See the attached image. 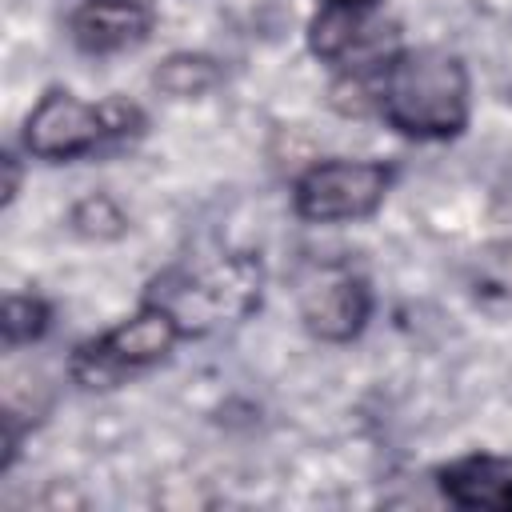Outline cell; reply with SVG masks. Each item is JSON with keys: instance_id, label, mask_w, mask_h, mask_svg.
<instances>
[{"instance_id": "cell-1", "label": "cell", "mask_w": 512, "mask_h": 512, "mask_svg": "<svg viewBox=\"0 0 512 512\" xmlns=\"http://www.w3.org/2000/svg\"><path fill=\"white\" fill-rule=\"evenodd\" d=\"M376 116L416 144L464 136L472 120V72L464 56L436 44L400 48L376 76Z\"/></svg>"}, {"instance_id": "cell-2", "label": "cell", "mask_w": 512, "mask_h": 512, "mask_svg": "<svg viewBox=\"0 0 512 512\" xmlns=\"http://www.w3.org/2000/svg\"><path fill=\"white\" fill-rule=\"evenodd\" d=\"M144 300L160 304L184 340L244 324L264 300V264L252 252H224L204 264H176L152 276Z\"/></svg>"}, {"instance_id": "cell-3", "label": "cell", "mask_w": 512, "mask_h": 512, "mask_svg": "<svg viewBox=\"0 0 512 512\" xmlns=\"http://www.w3.org/2000/svg\"><path fill=\"white\" fill-rule=\"evenodd\" d=\"M148 116L128 96L80 100L72 88H44L20 124V148L44 164H72L144 136Z\"/></svg>"}, {"instance_id": "cell-4", "label": "cell", "mask_w": 512, "mask_h": 512, "mask_svg": "<svg viewBox=\"0 0 512 512\" xmlns=\"http://www.w3.org/2000/svg\"><path fill=\"white\" fill-rule=\"evenodd\" d=\"M180 340H184V332L176 328V320L160 304L140 300V308L132 316L116 320L112 328H104L72 348L68 376H72V384H80L88 392H108V388H120L124 380L156 368L160 360H168Z\"/></svg>"}, {"instance_id": "cell-5", "label": "cell", "mask_w": 512, "mask_h": 512, "mask_svg": "<svg viewBox=\"0 0 512 512\" xmlns=\"http://www.w3.org/2000/svg\"><path fill=\"white\" fill-rule=\"evenodd\" d=\"M396 168L376 156H328L292 180V212L304 224L368 220L392 192Z\"/></svg>"}, {"instance_id": "cell-6", "label": "cell", "mask_w": 512, "mask_h": 512, "mask_svg": "<svg viewBox=\"0 0 512 512\" xmlns=\"http://www.w3.org/2000/svg\"><path fill=\"white\" fill-rule=\"evenodd\" d=\"M308 52L332 72H380L404 44L376 4H320L308 20Z\"/></svg>"}, {"instance_id": "cell-7", "label": "cell", "mask_w": 512, "mask_h": 512, "mask_svg": "<svg viewBox=\"0 0 512 512\" xmlns=\"http://www.w3.org/2000/svg\"><path fill=\"white\" fill-rule=\"evenodd\" d=\"M300 324L320 344H352L372 320V284L348 264H320L296 292Z\"/></svg>"}, {"instance_id": "cell-8", "label": "cell", "mask_w": 512, "mask_h": 512, "mask_svg": "<svg viewBox=\"0 0 512 512\" xmlns=\"http://www.w3.org/2000/svg\"><path fill=\"white\" fill-rule=\"evenodd\" d=\"M152 8L144 0H80L68 16V40L84 56H116L152 36Z\"/></svg>"}, {"instance_id": "cell-9", "label": "cell", "mask_w": 512, "mask_h": 512, "mask_svg": "<svg viewBox=\"0 0 512 512\" xmlns=\"http://www.w3.org/2000/svg\"><path fill=\"white\" fill-rule=\"evenodd\" d=\"M440 496L456 508H484V512H512V456L496 452H468L432 472Z\"/></svg>"}, {"instance_id": "cell-10", "label": "cell", "mask_w": 512, "mask_h": 512, "mask_svg": "<svg viewBox=\"0 0 512 512\" xmlns=\"http://www.w3.org/2000/svg\"><path fill=\"white\" fill-rule=\"evenodd\" d=\"M224 68L208 52H172L152 68V88L168 100H200L220 88Z\"/></svg>"}, {"instance_id": "cell-11", "label": "cell", "mask_w": 512, "mask_h": 512, "mask_svg": "<svg viewBox=\"0 0 512 512\" xmlns=\"http://www.w3.org/2000/svg\"><path fill=\"white\" fill-rule=\"evenodd\" d=\"M48 328H52V304H48L40 292H8V296H4L0 332H4V348H8V352L44 340Z\"/></svg>"}, {"instance_id": "cell-12", "label": "cell", "mask_w": 512, "mask_h": 512, "mask_svg": "<svg viewBox=\"0 0 512 512\" xmlns=\"http://www.w3.org/2000/svg\"><path fill=\"white\" fill-rule=\"evenodd\" d=\"M68 228L84 240H120L128 232V212L108 192H88L68 208Z\"/></svg>"}, {"instance_id": "cell-13", "label": "cell", "mask_w": 512, "mask_h": 512, "mask_svg": "<svg viewBox=\"0 0 512 512\" xmlns=\"http://www.w3.org/2000/svg\"><path fill=\"white\" fill-rule=\"evenodd\" d=\"M0 168H4V208H12V200L20 196V160H16V152H4L0 156Z\"/></svg>"}, {"instance_id": "cell-14", "label": "cell", "mask_w": 512, "mask_h": 512, "mask_svg": "<svg viewBox=\"0 0 512 512\" xmlns=\"http://www.w3.org/2000/svg\"><path fill=\"white\" fill-rule=\"evenodd\" d=\"M320 4H380V0H320Z\"/></svg>"}]
</instances>
